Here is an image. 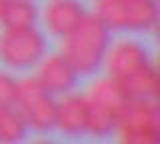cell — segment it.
<instances>
[{
  "label": "cell",
  "mask_w": 160,
  "mask_h": 144,
  "mask_svg": "<svg viewBox=\"0 0 160 144\" xmlns=\"http://www.w3.org/2000/svg\"><path fill=\"white\" fill-rule=\"evenodd\" d=\"M114 130H116V116L106 108H102L100 104L86 98V130L84 132L104 138L110 136Z\"/></svg>",
  "instance_id": "cell-13"
},
{
  "label": "cell",
  "mask_w": 160,
  "mask_h": 144,
  "mask_svg": "<svg viewBox=\"0 0 160 144\" xmlns=\"http://www.w3.org/2000/svg\"><path fill=\"white\" fill-rule=\"evenodd\" d=\"M94 14L112 30H150L158 22L156 0H96Z\"/></svg>",
  "instance_id": "cell-3"
},
{
  "label": "cell",
  "mask_w": 160,
  "mask_h": 144,
  "mask_svg": "<svg viewBox=\"0 0 160 144\" xmlns=\"http://www.w3.org/2000/svg\"><path fill=\"white\" fill-rule=\"evenodd\" d=\"M36 18V6L30 0H4L0 10V24L4 26V30L34 26Z\"/></svg>",
  "instance_id": "cell-12"
},
{
  "label": "cell",
  "mask_w": 160,
  "mask_h": 144,
  "mask_svg": "<svg viewBox=\"0 0 160 144\" xmlns=\"http://www.w3.org/2000/svg\"><path fill=\"white\" fill-rule=\"evenodd\" d=\"M110 44V28L96 14L84 16L72 32L62 40V56L70 62L78 76L98 72Z\"/></svg>",
  "instance_id": "cell-1"
},
{
  "label": "cell",
  "mask_w": 160,
  "mask_h": 144,
  "mask_svg": "<svg viewBox=\"0 0 160 144\" xmlns=\"http://www.w3.org/2000/svg\"><path fill=\"white\" fill-rule=\"evenodd\" d=\"M54 126L60 132L76 136L86 130V96H66L54 106Z\"/></svg>",
  "instance_id": "cell-9"
},
{
  "label": "cell",
  "mask_w": 160,
  "mask_h": 144,
  "mask_svg": "<svg viewBox=\"0 0 160 144\" xmlns=\"http://www.w3.org/2000/svg\"><path fill=\"white\" fill-rule=\"evenodd\" d=\"M2 4H4V0H0V10H2Z\"/></svg>",
  "instance_id": "cell-16"
},
{
  "label": "cell",
  "mask_w": 160,
  "mask_h": 144,
  "mask_svg": "<svg viewBox=\"0 0 160 144\" xmlns=\"http://www.w3.org/2000/svg\"><path fill=\"white\" fill-rule=\"evenodd\" d=\"M16 78L0 70V106H12L16 102Z\"/></svg>",
  "instance_id": "cell-15"
},
{
  "label": "cell",
  "mask_w": 160,
  "mask_h": 144,
  "mask_svg": "<svg viewBox=\"0 0 160 144\" xmlns=\"http://www.w3.org/2000/svg\"><path fill=\"white\" fill-rule=\"evenodd\" d=\"M26 122L12 106H0V142H20L26 136Z\"/></svg>",
  "instance_id": "cell-14"
},
{
  "label": "cell",
  "mask_w": 160,
  "mask_h": 144,
  "mask_svg": "<svg viewBox=\"0 0 160 144\" xmlns=\"http://www.w3.org/2000/svg\"><path fill=\"white\" fill-rule=\"evenodd\" d=\"M120 142L154 144L160 140V110L154 98H130L116 116Z\"/></svg>",
  "instance_id": "cell-2"
},
{
  "label": "cell",
  "mask_w": 160,
  "mask_h": 144,
  "mask_svg": "<svg viewBox=\"0 0 160 144\" xmlns=\"http://www.w3.org/2000/svg\"><path fill=\"white\" fill-rule=\"evenodd\" d=\"M86 98H90L92 102H96L102 108L110 110L114 116H118V114L122 112V108L126 106L128 100H130L126 90H124V86L120 84L118 78H114V76L96 80L92 84V88H90Z\"/></svg>",
  "instance_id": "cell-10"
},
{
  "label": "cell",
  "mask_w": 160,
  "mask_h": 144,
  "mask_svg": "<svg viewBox=\"0 0 160 144\" xmlns=\"http://www.w3.org/2000/svg\"><path fill=\"white\" fill-rule=\"evenodd\" d=\"M120 84L124 86L128 98H156V92H158L156 66L152 62H148L146 66L120 78Z\"/></svg>",
  "instance_id": "cell-11"
},
{
  "label": "cell",
  "mask_w": 160,
  "mask_h": 144,
  "mask_svg": "<svg viewBox=\"0 0 160 144\" xmlns=\"http://www.w3.org/2000/svg\"><path fill=\"white\" fill-rule=\"evenodd\" d=\"M86 16L78 0H50L44 8V26L50 34L64 38Z\"/></svg>",
  "instance_id": "cell-8"
},
{
  "label": "cell",
  "mask_w": 160,
  "mask_h": 144,
  "mask_svg": "<svg viewBox=\"0 0 160 144\" xmlns=\"http://www.w3.org/2000/svg\"><path fill=\"white\" fill-rule=\"evenodd\" d=\"M102 62L106 64V70L110 76L120 80V78L128 76L130 72L146 66L150 62V54L142 42L122 38V40H116L112 46L108 44Z\"/></svg>",
  "instance_id": "cell-6"
},
{
  "label": "cell",
  "mask_w": 160,
  "mask_h": 144,
  "mask_svg": "<svg viewBox=\"0 0 160 144\" xmlns=\"http://www.w3.org/2000/svg\"><path fill=\"white\" fill-rule=\"evenodd\" d=\"M38 64L40 66L34 78L46 92H68L76 84L78 74L74 72V68L70 66V62L62 54H50V56L42 58Z\"/></svg>",
  "instance_id": "cell-7"
},
{
  "label": "cell",
  "mask_w": 160,
  "mask_h": 144,
  "mask_svg": "<svg viewBox=\"0 0 160 144\" xmlns=\"http://www.w3.org/2000/svg\"><path fill=\"white\" fill-rule=\"evenodd\" d=\"M20 116L24 118L28 128L38 132H46L54 126V106L50 92L38 84L36 78H24L18 82L16 102Z\"/></svg>",
  "instance_id": "cell-5"
},
{
  "label": "cell",
  "mask_w": 160,
  "mask_h": 144,
  "mask_svg": "<svg viewBox=\"0 0 160 144\" xmlns=\"http://www.w3.org/2000/svg\"><path fill=\"white\" fill-rule=\"evenodd\" d=\"M46 54V40L34 26L4 30L0 36V60L16 70L32 68Z\"/></svg>",
  "instance_id": "cell-4"
}]
</instances>
